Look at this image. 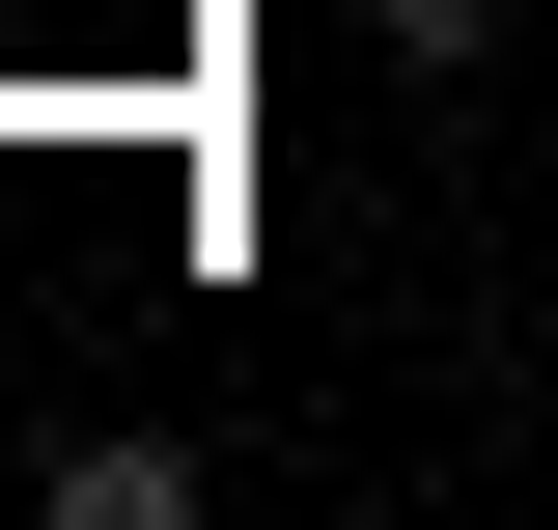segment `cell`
<instances>
[{"label":"cell","mask_w":558,"mask_h":530,"mask_svg":"<svg viewBox=\"0 0 558 530\" xmlns=\"http://www.w3.org/2000/svg\"><path fill=\"white\" fill-rule=\"evenodd\" d=\"M28 503H57V530H196V447H168V419H84Z\"/></svg>","instance_id":"6da1fadb"},{"label":"cell","mask_w":558,"mask_h":530,"mask_svg":"<svg viewBox=\"0 0 558 530\" xmlns=\"http://www.w3.org/2000/svg\"><path fill=\"white\" fill-rule=\"evenodd\" d=\"M363 28H391L418 84H447V57H502V0H363Z\"/></svg>","instance_id":"7a4b0ae2"}]
</instances>
